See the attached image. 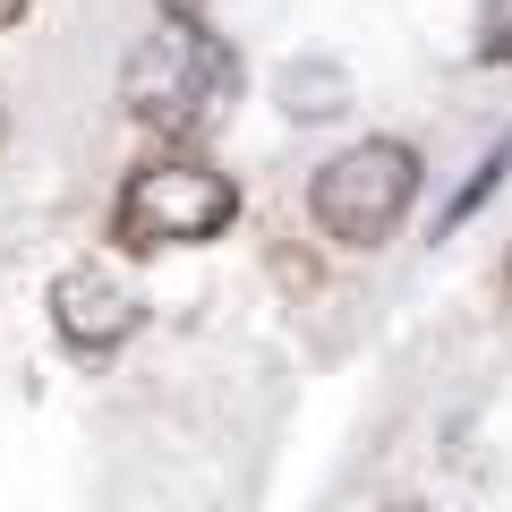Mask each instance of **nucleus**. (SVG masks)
Wrapping results in <instances>:
<instances>
[{"instance_id":"1","label":"nucleus","mask_w":512,"mask_h":512,"mask_svg":"<svg viewBox=\"0 0 512 512\" xmlns=\"http://www.w3.org/2000/svg\"><path fill=\"white\" fill-rule=\"evenodd\" d=\"M231 94H239V60H231V43L205 35L197 18H163L137 52H128V69H120L128 120L163 128V137L214 128L222 111H231Z\"/></svg>"},{"instance_id":"2","label":"nucleus","mask_w":512,"mask_h":512,"mask_svg":"<svg viewBox=\"0 0 512 512\" xmlns=\"http://www.w3.org/2000/svg\"><path fill=\"white\" fill-rule=\"evenodd\" d=\"M410 197H419V154L402 146V137H367V146L333 154L325 171L308 180V214L325 239H342V248H376V239L402 231Z\"/></svg>"},{"instance_id":"3","label":"nucleus","mask_w":512,"mask_h":512,"mask_svg":"<svg viewBox=\"0 0 512 512\" xmlns=\"http://www.w3.org/2000/svg\"><path fill=\"white\" fill-rule=\"evenodd\" d=\"M239 214V188L214 163H146L120 188V239L128 248H197Z\"/></svg>"},{"instance_id":"4","label":"nucleus","mask_w":512,"mask_h":512,"mask_svg":"<svg viewBox=\"0 0 512 512\" xmlns=\"http://www.w3.org/2000/svg\"><path fill=\"white\" fill-rule=\"evenodd\" d=\"M52 325H60L69 350L103 359V350H120L128 333H137V291H128L111 265H69V274L52 282Z\"/></svg>"},{"instance_id":"5","label":"nucleus","mask_w":512,"mask_h":512,"mask_svg":"<svg viewBox=\"0 0 512 512\" xmlns=\"http://www.w3.org/2000/svg\"><path fill=\"white\" fill-rule=\"evenodd\" d=\"M504 171H512V137H495V146H487V163H478L470 180L453 188V205H444V222H436V231H461V222H470L478 205L495 197V180H504Z\"/></svg>"},{"instance_id":"6","label":"nucleus","mask_w":512,"mask_h":512,"mask_svg":"<svg viewBox=\"0 0 512 512\" xmlns=\"http://www.w3.org/2000/svg\"><path fill=\"white\" fill-rule=\"evenodd\" d=\"M478 60H487V69H512V0H487V18H478Z\"/></svg>"},{"instance_id":"7","label":"nucleus","mask_w":512,"mask_h":512,"mask_svg":"<svg viewBox=\"0 0 512 512\" xmlns=\"http://www.w3.org/2000/svg\"><path fill=\"white\" fill-rule=\"evenodd\" d=\"M325 94H342V77H325V69L299 77V69H291V111H299V120H325V111H333Z\"/></svg>"},{"instance_id":"8","label":"nucleus","mask_w":512,"mask_h":512,"mask_svg":"<svg viewBox=\"0 0 512 512\" xmlns=\"http://www.w3.org/2000/svg\"><path fill=\"white\" fill-rule=\"evenodd\" d=\"M163 9H171V18H197V9H205V0H163Z\"/></svg>"},{"instance_id":"9","label":"nucleus","mask_w":512,"mask_h":512,"mask_svg":"<svg viewBox=\"0 0 512 512\" xmlns=\"http://www.w3.org/2000/svg\"><path fill=\"white\" fill-rule=\"evenodd\" d=\"M26 18V0H0V26H18Z\"/></svg>"},{"instance_id":"10","label":"nucleus","mask_w":512,"mask_h":512,"mask_svg":"<svg viewBox=\"0 0 512 512\" xmlns=\"http://www.w3.org/2000/svg\"><path fill=\"white\" fill-rule=\"evenodd\" d=\"M393 512H419V504H393Z\"/></svg>"},{"instance_id":"11","label":"nucleus","mask_w":512,"mask_h":512,"mask_svg":"<svg viewBox=\"0 0 512 512\" xmlns=\"http://www.w3.org/2000/svg\"><path fill=\"white\" fill-rule=\"evenodd\" d=\"M0 128H9V111H0Z\"/></svg>"}]
</instances>
